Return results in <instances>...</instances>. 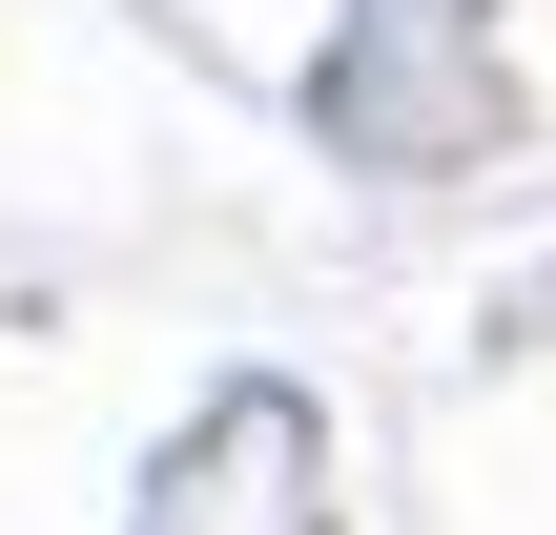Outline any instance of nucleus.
I'll return each mask as SVG.
<instances>
[{
	"label": "nucleus",
	"instance_id": "obj_1",
	"mask_svg": "<svg viewBox=\"0 0 556 535\" xmlns=\"http://www.w3.org/2000/svg\"><path fill=\"white\" fill-rule=\"evenodd\" d=\"M309 124L330 165H495L516 144V62H495V0H330V62H309Z\"/></svg>",
	"mask_w": 556,
	"mask_h": 535
},
{
	"label": "nucleus",
	"instance_id": "obj_2",
	"mask_svg": "<svg viewBox=\"0 0 556 535\" xmlns=\"http://www.w3.org/2000/svg\"><path fill=\"white\" fill-rule=\"evenodd\" d=\"M124 535H330V412H309L289 371H227V392L165 433V474H144Z\"/></svg>",
	"mask_w": 556,
	"mask_h": 535
}]
</instances>
